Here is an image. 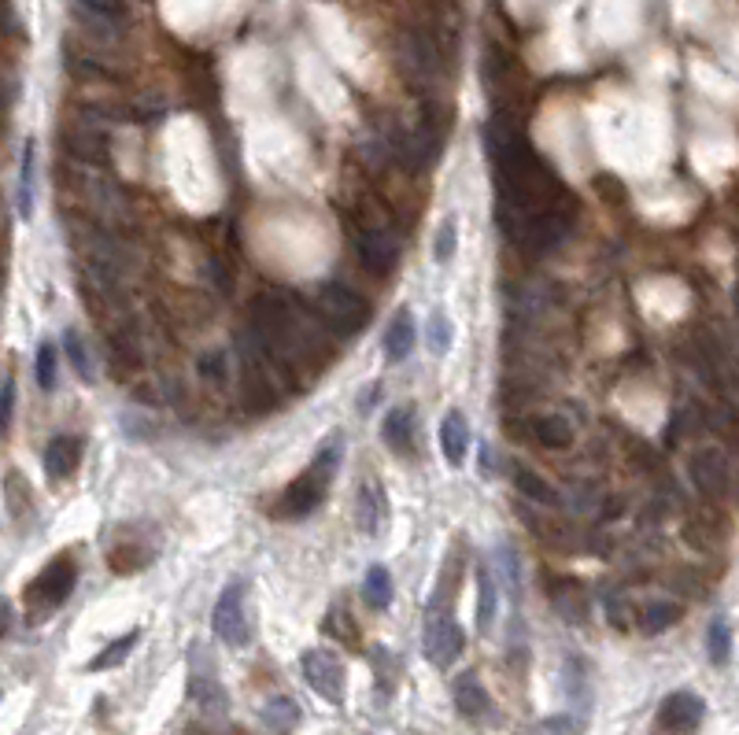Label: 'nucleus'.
<instances>
[{
	"instance_id": "ddd939ff",
	"label": "nucleus",
	"mask_w": 739,
	"mask_h": 735,
	"mask_svg": "<svg viewBox=\"0 0 739 735\" xmlns=\"http://www.w3.org/2000/svg\"><path fill=\"white\" fill-rule=\"evenodd\" d=\"M691 477L699 484V492L721 495L728 484V462L717 451H703V455L691 458Z\"/></svg>"
},
{
	"instance_id": "f03ea898",
	"label": "nucleus",
	"mask_w": 739,
	"mask_h": 735,
	"mask_svg": "<svg viewBox=\"0 0 739 735\" xmlns=\"http://www.w3.org/2000/svg\"><path fill=\"white\" fill-rule=\"evenodd\" d=\"M74 580H78V566H74L71 558L49 562V566L30 580V588H26V610H34L37 617L52 614L74 591Z\"/></svg>"
},
{
	"instance_id": "7ed1b4c3",
	"label": "nucleus",
	"mask_w": 739,
	"mask_h": 735,
	"mask_svg": "<svg viewBox=\"0 0 739 735\" xmlns=\"http://www.w3.org/2000/svg\"><path fill=\"white\" fill-rule=\"evenodd\" d=\"M248 588L241 580L226 584V591L215 603V614H211V625H215V636L226 643V647H248L252 643V621H248Z\"/></svg>"
},
{
	"instance_id": "a211bd4d",
	"label": "nucleus",
	"mask_w": 739,
	"mask_h": 735,
	"mask_svg": "<svg viewBox=\"0 0 739 735\" xmlns=\"http://www.w3.org/2000/svg\"><path fill=\"white\" fill-rule=\"evenodd\" d=\"M363 599L370 610H385L392 603V573L385 566H370L363 580Z\"/></svg>"
},
{
	"instance_id": "a878e982",
	"label": "nucleus",
	"mask_w": 739,
	"mask_h": 735,
	"mask_svg": "<svg viewBox=\"0 0 739 735\" xmlns=\"http://www.w3.org/2000/svg\"><path fill=\"white\" fill-rule=\"evenodd\" d=\"M451 340H455V329H451V318L444 311L429 318V351L433 355H448Z\"/></svg>"
},
{
	"instance_id": "9d476101",
	"label": "nucleus",
	"mask_w": 739,
	"mask_h": 735,
	"mask_svg": "<svg viewBox=\"0 0 739 735\" xmlns=\"http://www.w3.org/2000/svg\"><path fill=\"white\" fill-rule=\"evenodd\" d=\"M455 706H459V713L466 721H485L488 713H492V699H488L485 684L473 673L455 680Z\"/></svg>"
},
{
	"instance_id": "2eb2a0df",
	"label": "nucleus",
	"mask_w": 739,
	"mask_h": 735,
	"mask_svg": "<svg viewBox=\"0 0 739 735\" xmlns=\"http://www.w3.org/2000/svg\"><path fill=\"white\" fill-rule=\"evenodd\" d=\"M414 351V318L411 311H396V318L385 329V359L403 362Z\"/></svg>"
},
{
	"instance_id": "20e7f679",
	"label": "nucleus",
	"mask_w": 739,
	"mask_h": 735,
	"mask_svg": "<svg viewBox=\"0 0 739 735\" xmlns=\"http://www.w3.org/2000/svg\"><path fill=\"white\" fill-rule=\"evenodd\" d=\"M303 680L315 695L340 706L344 702V665L333 651H307L303 654Z\"/></svg>"
},
{
	"instance_id": "393cba45",
	"label": "nucleus",
	"mask_w": 739,
	"mask_h": 735,
	"mask_svg": "<svg viewBox=\"0 0 739 735\" xmlns=\"http://www.w3.org/2000/svg\"><path fill=\"white\" fill-rule=\"evenodd\" d=\"M63 348H67V355H71L74 374L82 377V381H93V359H89V351H85L82 337H78L74 329H67V333H63Z\"/></svg>"
},
{
	"instance_id": "f257e3e1",
	"label": "nucleus",
	"mask_w": 739,
	"mask_h": 735,
	"mask_svg": "<svg viewBox=\"0 0 739 735\" xmlns=\"http://www.w3.org/2000/svg\"><path fill=\"white\" fill-rule=\"evenodd\" d=\"M315 307L322 314V322L333 326L337 333L352 337V333H363L370 326V303L366 296H359L355 289L340 285V281H322L315 289Z\"/></svg>"
},
{
	"instance_id": "2f4dec72",
	"label": "nucleus",
	"mask_w": 739,
	"mask_h": 735,
	"mask_svg": "<svg viewBox=\"0 0 739 735\" xmlns=\"http://www.w3.org/2000/svg\"><path fill=\"white\" fill-rule=\"evenodd\" d=\"M15 418V377H4V429H12Z\"/></svg>"
},
{
	"instance_id": "6e6552de",
	"label": "nucleus",
	"mask_w": 739,
	"mask_h": 735,
	"mask_svg": "<svg viewBox=\"0 0 739 735\" xmlns=\"http://www.w3.org/2000/svg\"><path fill=\"white\" fill-rule=\"evenodd\" d=\"M703 713H706V706L695 691H673V695L662 702L658 721H662V728H669V732H695V728L703 724Z\"/></svg>"
},
{
	"instance_id": "0eeeda50",
	"label": "nucleus",
	"mask_w": 739,
	"mask_h": 735,
	"mask_svg": "<svg viewBox=\"0 0 739 735\" xmlns=\"http://www.w3.org/2000/svg\"><path fill=\"white\" fill-rule=\"evenodd\" d=\"M329 481H333V477H326V473L315 470V466H307V473H300V477L285 488V503H281V510H285V514H296V518L311 514V510L326 499Z\"/></svg>"
},
{
	"instance_id": "cd10ccee",
	"label": "nucleus",
	"mask_w": 739,
	"mask_h": 735,
	"mask_svg": "<svg viewBox=\"0 0 739 735\" xmlns=\"http://www.w3.org/2000/svg\"><path fill=\"white\" fill-rule=\"evenodd\" d=\"M677 617H680V606L655 603V606H647V614H643V628H647V632H666Z\"/></svg>"
},
{
	"instance_id": "9b49d317",
	"label": "nucleus",
	"mask_w": 739,
	"mask_h": 735,
	"mask_svg": "<svg viewBox=\"0 0 739 735\" xmlns=\"http://www.w3.org/2000/svg\"><path fill=\"white\" fill-rule=\"evenodd\" d=\"M440 451L448 458L451 466H462L466 462V451H470V425L462 418L459 410H448L444 422H440Z\"/></svg>"
},
{
	"instance_id": "dca6fc26",
	"label": "nucleus",
	"mask_w": 739,
	"mask_h": 735,
	"mask_svg": "<svg viewBox=\"0 0 739 735\" xmlns=\"http://www.w3.org/2000/svg\"><path fill=\"white\" fill-rule=\"evenodd\" d=\"M381 436H385V444L392 447V451H400V455H407L414 444V414L407 407H396L385 414V425H381Z\"/></svg>"
},
{
	"instance_id": "423d86ee",
	"label": "nucleus",
	"mask_w": 739,
	"mask_h": 735,
	"mask_svg": "<svg viewBox=\"0 0 739 735\" xmlns=\"http://www.w3.org/2000/svg\"><path fill=\"white\" fill-rule=\"evenodd\" d=\"M462 647H466L462 628L451 617H433L429 621V628H425V658L437 665V669H448L462 654Z\"/></svg>"
},
{
	"instance_id": "473e14b6",
	"label": "nucleus",
	"mask_w": 739,
	"mask_h": 735,
	"mask_svg": "<svg viewBox=\"0 0 739 735\" xmlns=\"http://www.w3.org/2000/svg\"><path fill=\"white\" fill-rule=\"evenodd\" d=\"M85 12H93V15H115L119 12V0H78Z\"/></svg>"
},
{
	"instance_id": "f8f14e48",
	"label": "nucleus",
	"mask_w": 739,
	"mask_h": 735,
	"mask_svg": "<svg viewBox=\"0 0 739 735\" xmlns=\"http://www.w3.org/2000/svg\"><path fill=\"white\" fill-rule=\"evenodd\" d=\"M78 462H82V440H74V436H56L45 447V473H49L52 481L71 477L78 470Z\"/></svg>"
},
{
	"instance_id": "4468645a",
	"label": "nucleus",
	"mask_w": 739,
	"mask_h": 735,
	"mask_svg": "<svg viewBox=\"0 0 739 735\" xmlns=\"http://www.w3.org/2000/svg\"><path fill=\"white\" fill-rule=\"evenodd\" d=\"M63 145L85 167H97V163L108 159V145H104V137L97 130H67L63 133Z\"/></svg>"
},
{
	"instance_id": "39448f33",
	"label": "nucleus",
	"mask_w": 739,
	"mask_h": 735,
	"mask_svg": "<svg viewBox=\"0 0 739 735\" xmlns=\"http://www.w3.org/2000/svg\"><path fill=\"white\" fill-rule=\"evenodd\" d=\"M355 255H359V263L377 274V278H385L396 270L400 263V244L396 237L388 233V229H359V237H355Z\"/></svg>"
},
{
	"instance_id": "412c9836",
	"label": "nucleus",
	"mask_w": 739,
	"mask_h": 735,
	"mask_svg": "<svg viewBox=\"0 0 739 735\" xmlns=\"http://www.w3.org/2000/svg\"><path fill=\"white\" fill-rule=\"evenodd\" d=\"M706 651H710V662L725 665L728 654H732V628H728L725 617H714L710 621V632H706Z\"/></svg>"
},
{
	"instance_id": "bb28decb",
	"label": "nucleus",
	"mask_w": 739,
	"mask_h": 735,
	"mask_svg": "<svg viewBox=\"0 0 739 735\" xmlns=\"http://www.w3.org/2000/svg\"><path fill=\"white\" fill-rule=\"evenodd\" d=\"M34 374H37V385L45 388V392L56 388V348H52V344H41V348H37Z\"/></svg>"
},
{
	"instance_id": "5701e85b",
	"label": "nucleus",
	"mask_w": 739,
	"mask_h": 735,
	"mask_svg": "<svg viewBox=\"0 0 739 735\" xmlns=\"http://www.w3.org/2000/svg\"><path fill=\"white\" fill-rule=\"evenodd\" d=\"M134 643H137V632H126L122 639L108 643V647H104V654H97V658L89 662V669H93V673H104V669H111V665L126 662V654L134 651Z\"/></svg>"
},
{
	"instance_id": "1a4fd4ad",
	"label": "nucleus",
	"mask_w": 739,
	"mask_h": 735,
	"mask_svg": "<svg viewBox=\"0 0 739 735\" xmlns=\"http://www.w3.org/2000/svg\"><path fill=\"white\" fill-rule=\"evenodd\" d=\"M355 521H359V529H363L366 536H381V529H385L388 503H385V495H381V488H377L374 481H366L363 488H359V499H355Z\"/></svg>"
},
{
	"instance_id": "c756f323",
	"label": "nucleus",
	"mask_w": 739,
	"mask_h": 735,
	"mask_svg": "<svg viewBox=\"0 0 739 735\" xmlns=\"http://www.w3.org/2000/svg\"><path fill=\"white\" fill-rule=\"evenodd\" d=\"M326 632H329V636H337L340 643H348V647H355V643H359V628L348 625V617H344V610H340V606H333V610H329Z\"/></svg>"
},
{
	"instance_id": "7c9ffc66",
	"label": "nucleus",
	"mask_w": 739,
	"mask_h": 735,
	"mask_svg": "<svg viewBox=\"0 0 739 735\" xmlns=\"http://www.w3.org/2000/svg\"><path fill=\"white\" fill-rule=\"evenodd\" d=\"M518 488H521L525 495H533V499H540V503H551V499H555V495H551V488H547V484L540 481V477H533V473H525V470L518 473Z\"/></svg>"
},
{
	"instance_id": "4be33fe9",
	"label": "nucleus",
	"mask_w": 739,
	"mask_h": 735,
	"mask_svg": "<svg viewBox=\"0 0 739 735\" xmlns=\"http://www.w3.org/2000/svg\"><path fill=\"white\" fill-rule=\"evenodd\" d=\"M533 433H536V444L551 447V451H558V447H570V444H573L570 425L562 422V418H555V414H551V418H540Z\"/></svg>"
},
{
	"instance_id": "c85d7f7f",
	"label": "nucleus",
	"mask_w": 739,
	"mask_h": 735,
	"mask_svg": "<svg viewBox=\"0 0 739 735\" xmlns=\"http://www.w3.org/2000/svg\"><path fill=\"white\" fill-rule=\"evenodd\" d=\"M455 248H459V222H455V218H448V222L440 226V233H437V244H433L437 263H448V259H455Z\"/></svg>"
},
{
	"instance_id": "6ab92c4d",
	"label": "nucleus",
	"mask_w": 739,
	"mask_h": 735,
	"mask_svg": "<svg viewBox=\"0 0 739 735\" xmlns=\"http://www.w3.org/2000/svg\"><path fill=\"white\" fill-rule=\"evenodd\" d=\"M492 621H496V580L488 566H477V628L488 632Z\"/></svg>"
},
{
	"instance_id": "f3484780",
	"label": "nucleus",
	"mask_w": 739,
	"mask_h": 735,
	"mask_svg": "<svg viewBox=\"0 0 739 735\" xmlns=\"http://www.w3.org/2000/svg\"><path fill=\"white\" fill-rule=\"evenodd\" d=\"M34 141L23 145V159H19V189H15V207H19V218L30 222L34 215Z\"/></svg>"
},
{
	"instance_id": "b1692460",
	"label": "nucleus",
	"mask_w": 739,
	"mask_h": 735,
	"mask_svg": "<svg viewBox=\"0 0 739 735\" xmlns=\"http://www.w3.org/2000/svg\"><path fill=\"white\" fill-rule=\"evenodd\" d=\"M263 721H267L270 728H278V732H289L292 724L300 721V706L292 699H270L267 710H263Z\"/></svg>"
},
{
	"instance_id": "aec40b11",
	"label": "nucleus",
	"mask_w": 739,
	"mask_h": 735,
	"mask_svg": "<svg viewBox=\"0 0 739 735\" xmlns=\"http://www.w3.org/2000/svg\"><path fill=\"white\" fill-rule=\"evenodd\" d=\"M518 735H584V721L573 713H555V717H544V721L521 728Z\"/></svg>"
}]
</instances>
